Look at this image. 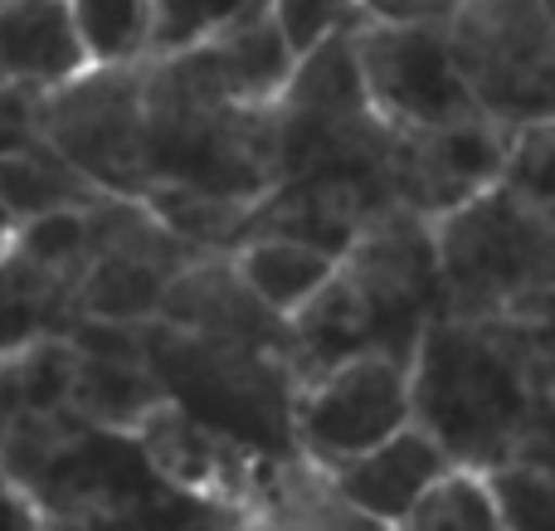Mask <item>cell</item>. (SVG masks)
Segmentation results:
<instances>
[{
    "mask_svg": "<svg viewBox=\"0 0 555 531\" xmlns=\"http://www.w3.org/2000/svg\"><path fill=\"white\" fill-rule=\"evenodd\" d=\"M410 419L449 464H555L551 322L434 312L410 351Z\"/></svg>",
    "mask_w": 555,
    "mask_h": 531,
    "instance_id": "obj_1",
    "label": "cell"
},
{
    "mask_svg": "<svg viewBox=\"0 0 555 531\" xmlns=\"http://www.w3.org/2000/svg\"><path fill=\"white\" fill-rule=\"evenodd\" d=\"M0 468L35 497L44 527L176 522V507L210 503L166 483L137 435L98 429L64 405L20 410L0 439Z\"/></svg>",
    "mask_w": 555,
    "mask_h": 531,
    "instance_id": "obj_2",
    "label": "cell"
},
{
    "mask_svg": "<svg viewBox=\"0 0 555 531\" xmlns=\"http://www.w3.org/2000/svg\"><path fill=\"white\" fill-rule=\"evenodd\" d=\"M439 308L453 318L551 322L555 302V205L507 181L449 205L429 220Z\"/></svg>",
    "mask_w": 555,
    "mask_h": 531,
    "instance_id": "obj_3",
    "label": "cell"
},
{
    "mask_svg": "<svg viewBox=\"0 0 555 531\" xmlns=\"http://www.w3.org/2000/svg\"><path fill=\"white\" fill-rule=\"evenodd\" d=\"M146 171L254 200L278 181L273 103H234L191 74L176 54H152L142 78Z\"/></svg>",
    "mask_w": 555,
    "mask_h": 531,
    "instance_id": "obj_4",
    "label": "cell"
},
{
    "mask_svg": "<svg viewBox=\"0 0 555 531\" xmlns=\"http://www.w3.org/2000/svg\"><path fill=\"white\" fill-rule=\"evenodd\" d=\"M142 361L156 371L166 396L195 425L224 435L259 458H283L293 449L297 380L278 351L230 337L181 332L166 322H142Z\"/></svg>",
    "mask_w": 555,
    "mask_h": 531,
    "instance_id": "obj_5",
    "label": "cell"
},
{
    "mask_svg": "<svg viewBox=\"0 0 555 531\" xmlns=\"http://www.w3.org/2000/svg\"><path fill=\"white\" fill-rule=\"evenodd\" d=\"M443 39L478 113L502 127L555 117L551 0H453Z\"/></svg>",
    "mask_w": 555,
    "mask_h": 531,
    "instance_id": "obj_6",
    "label": "cell"
},
{
    "mask_svg": "<svg viewBox=\"0 0 555 531\" xmlns=\"http://www.w3.org/2000/svg\"><path fill=\"white\" fill-rule=\"evenodd\" d=\"M142 78L146 59L83 64L64 83L44 88L35 103V137L103 195H142L152 181Z\"/></svg>",
    "mask_w": 555,
    "mask_h": 531,
    "instance_id": "obj_7",
    "label": "cell"
},
{
    "mask_svg": "<svg viewBox=\"0 0 555 531\" xmlns=\"http://www.w3.org/2000/svg\"><path fill=\"white\" fill-rule=\"evenodd\" d=\"M410 425V357L365 347L326 366L293 396V449L317 468H336Z\"/></svg>",
    "mask_w": 555,
    "mask_h": 531,
    "instance_id": "obj_8",
    "label": "cell"
},
{
    "mask_svg": "<svg viewBox=\"0 0 555 531\" xmlns=\"http://www.w3.org/2000/svg\"><path fill=\"white\" fill-rule=\"evenodd\" d=\"M356 293H361L365 312H371V337L375 347L410 357L420 327L439 308V269H434V239L429 220L404 205L380 210L356 230L351 249L336 259Z\"/></svg>",
    "mask_w": 555,
    "mask_h": 531,
    "instance_id": "obj_9",
    "label": "cell"
},
{
    "mask_svg": "<svg viewBox=\"0 0 555 531\" xmlns=\"http://www.w3.org/2000/svg\"><path fill=\"white\" fill-rule=\"evenodd\" d=\"M351 54L361 68L365 103L380 122L414 132L439 127L453 117L478 113L453 68L443 25H390V20H361L351 25Z\"/></svg>",
    "mask_w": 555,
    "mask_h": 531,
    "instance_id": "obj_10",
    "label": "cell"
},
{
    "mask_svg": "<svg viewBox=\"0 0 555 531\" xmlns=\"http://www.w3.org/2000/svg\"><path fill=\"white\" fill-rule=\"evenodd\" d=\"M507 132L512 127L492 122L488 113L453 117V122H439V127H414V132L395 127V142H390L395 205L434 220L449 205L478 195L482 185L502 181Z\"/></svg>",
    "mask_w": 555,
    "mask_h": 531,
    "instance_id": "obj_11",
    "label": "cell"
},
{
    "mask_svg": "<svg viewBox=\"0 0 555 531\" xmlns=\"http://www.w3.org/2000/svg\"><path fill=\"white\" fill-rule=\"evenodd\" d=\"M156 322L205 332V337L249 341V347L278 351L287 361V322L254 298L249 283L234 273L230 254H195L185 269H176L156 302Z\"/></svg>",
    "mask_w": 555,
    "mask_h": 531,
    "instance_id": "obj_12",
    "label": "cell"
},
{
    "mask_svg": "<svg viewBox=\"0 0 555 531\" xmlns=\"http://www.w3.org/2000/svg\"><path fill=\"white\" fill-rule=\"evenodd\" d=\"M449 468V454L424 435L420 425H400L395 435H385L380 444L361 449L356 458L336 468H322L326 483L336 488L346 507L361 517L365 527H400L404 513L414 507V497Z\"/></svg>",
    "mask_w": 555,
    "mask_h": 531,
    "instance_id": "obj_13",
    "label": "cell"
},
{
    "mask_svg": "<svg viewBox=\"0 0 555 531\" xmlns=\"http://www.w3.org/2000/svg\"><path fill=\"white\" fill-rule=\"evenodd\" d=\"M201 83L215 93L234 98V103H273L283 88L287 68H293V49H287L283 29L273 25L269 0H249L234 20L210 29L205 39L185 49H171Z\"/></svg>",
    "mask_w": 555,
    "mask_h": 531,
    "instance_id": "obj_14",
    "label": "cell"
},
{
    "mask_svg": "<svg viewBox=\"0 0 555 531\" xmlns=\"http://www.w3.org/2000/svg\"><path fill=\"white\" fill-rule=\"evenodd\" d=\"M371 215V200L341 176H283L249 200L244 234H283L341 259Z\"/></svg>",
    "mask_w": 555,
    "mask_h": 531,
    "instance_id": "obj_15",
    "label": "cell"
},
{
    "mask_svg": "<svg viewBox=\"0 0 555 531\" xmlns=\"http://www.w3.org/2000/svg\"><path fill=\"white\" fill-rule=\"evenodd\" d=\"M83 68L64 0H0V83L44 88Z\"/></svg>",
    "mask_w": 555,
    "mask_h": 531,
    "instance_id": "obj_16",
    "label": "cell"
},
{
    "mask_svg": "<svg viewBox=\"0 0 555 531\" xmlns=\"http://www.w3.org/2000/svg\"><path fill=\"white\" fill-rule=\"evenodd\" d=\"M166 386L142 357H107V351H78L74 371H68V396L64 410L98 429H122L137 435L156 405H166Z\"/></svg>",
    "mask_w": 555,
    "mask_h": 531,
    "instance_id": "obj_17",
    "label": "cell"
},
{
    "mask_svg": "<svg viewBox=\"0 0 555 531\" xmlns=\"http://www.w3.org/2000/svg\"><path fill=\"white\" fill-rule=\"evenodd\" d=\"M171 269L127 249H93L83 273L68 288L64 312L98 322H152Z\"/></svg>",
    "mask_w": 555,
    "mask_h": 531,
    "instance_id": "obj_18",
    "label": "cell"
},
{
    "mask_svg": "<svg viewBox=\"0 0 555 531\" xmlns=\"http://www.w3.org/2000/svg\"><path fill=\"white\" fill-rule=\"evenodd\" d=\"M230 263H234V273L249 283L254 298L269 312H278V318L302 308L336 269L332 254L312 249V244L283 239V234H244L230 249Z\"/></svg>",
    "mask_w": 555,
    "mask_h": 531,
    "instance_id": "obj_19",
    "label": "cell"
},
{
    "mask_svg": "<svg viewBox=\"0 0 555 531\" xmlns=\"http://www.w3.org/2000/svg\"><path fill=\"white\" fill-rule=\"evenodd\" d=\"M142 205L176 239H185L201 254H230L244 239V215H249V200H240V195L185 181H146Z\"/></svg>",
    "mask_w": 555,
    "mask_h": 531,
    "instance_id": "obj_20",
    "label": "cell"
},
{
    "mask_svg": "<svg viewBox=\"0 0 555 531\" xmlns=\"http://www.w3.org/2000/svg\"><path fill=\"white\" fill-rule=\"evenodd\" d=\"M98 195L103 191L88 185L68 161H59L39 137L29 146L0 152V210H10L15 220L59 210V205H93Z\"/></svg>",
    "mask_w": 555,
    "mask_h": 531,
    "instance_id": "obj_21",
    "label": "cell"
},
{
    "mask_svg": "<svg viewBox=\"0 0 555 531\" xmlns=\"http://www.w3.org/2000/svg\"><path fill=\"white\" fill-rule=\"evenodd\" d=\"M83 64H142L152 59V0H64Z\"/></svg>",
    "mask_w": 555,
    "mask_h": 531,
    "instance_id": "obj_22",
    "label": "cell"
},
{
    "mask_svg": "<svg viewBox=\"0 0 555 531\" xmlns=\"http://www.w3.org/2000/svg\"><path fill=\"white\" fill-rule=\"evenodd\" d=\"M404 531H498L482 468L449 464L404 513Z\"/></svg>",
    "mask_w": 555,
    "mask_h": 531,
    "instance_id": "obj_23",
    "label": "cell"
},
{
    "mask_svg": "<svg viewBox=\"0 0 555 531\" xmlns=\"http://www.w3.org/2000/svg\"><path fill=\"white\" fill-rule=\"evenodd\" d=\"M498 531H531L551 517L555 503V464H531V458H502L482 468Z\"/></svg>",
    "mask_w": 555,
    "mask_h": 531,
    "instance_id": "obj_24",
    "label": "cell"
},
{
    "mask_svg": "<svg viewBox=\"0 0 555 531\" xmlns=\"http://www.w3.org/2000/svg\"><path fill=\"white\" fill-rule=\"evenodd\" d=\"M551 161H555V117H537L507 132V161H502V181L512 191L531 195L541 205H555V181H551Z\"/></svg>",
    "mask_w": 555,
    "mask_h": 531,
    "instance_id": "obj_25",
    "label": "cell"
},
{
    "mask_svg": "<svg viewBox=\"0 0 555 531\" xmlns=\"http://www.w3.org/2000/svg\"><path fill=\"white\" fill-rule=\"evenodd\" d=\"M249 0H152V54H171L195 39H205L210 29H220L224 20H234Z\"/></svg>",
    "mask_w": 555,
    "mask_h": 531,
    "instance_id": "obj_26",
    "label": "cell"
},
{
    "mask_svg": "<svg viewBox=\"0 0 555 531\" xmlns=\"http://www.w3.org/2000/svg\"><path fill=\"white\" fill-rule=\"evenodd\" d=\"M269 10H273V25L283 29L293 54H302L317 39L336 35V29H351L365 20L356 0H269Z\"/></svg>",
    "mask_w": 555,
    "mask_h": 531,
    "instance_id": "obj_27",
    "label": "cell"
},
{
    "mask_svg": "<svg viewBox=\"0 0 555 531\" xmlns=\"http://www.w3.org/2000/svg\"><path fill=\"white\" fill-rule=\"evenodd\" d=\"M35 103H39L35 88L0 83V152L35 142Z\"/></svg>",
    "mask_w": 555,
    "mask_h": 531,
    "instance_id": "obj_28",
    "label": "cell"
},
{
    "mask_svg": "<svg viewBox=\"0 0 555 531\" xmlns=\"http://www.w3.org/2000/svg\"><path fill=\"white\" fill-rule=\"evenodd\" d=\"M365 20H390V25H443L453 0H356Z\"/></svg>",
    "mask_w": 555,
    "mask_h": 531,
    "instance_id": "obj_29",
    "label": "cell"
},
{
    "mask_svg": "<svg viewBox=\"0 0 555 531\" xmlns=\"http://www.w3.org/2000/svg\"><path fill=\"white\" fill-rule=\"evenodd\" d=\"M0 531H44V513L5 468H0Z\"/></svg>",
    "mask_w": 555,
    "mask_h": 531,
    "instance_id": "obj_30",
    "label": "cell"
},
{
    "mask_svg": "<svg viewBox=\"0 0 555 531\" xmlns=\"http://www.w3.org/2000/svg\"><path fill=\"white\" fill-rule=\"evenodd\" d=\"M10 419H15V396H10V371H5V351H0V439H5Z\"/></svg>",
    "mask_w": 555,
    "mask_h": 531,
    "instance_id": "obj_31",
    "label": "cell"
},
{
    "mask_svg": "<svg viewBox=\"0 0 555 531\" xmlns=\"http://www.w3.org/2000/svg\"><path fill=\"white\" fill-rule=\"evenodd\" d=\"M10 234H15V215L0 210V259H5V249H10Z\"/></svg>",
    "mask_w": 555,
    "mask_h": 531,
    "instance_id": "obj_32",
    "label": "cell"
}]
</instances>
